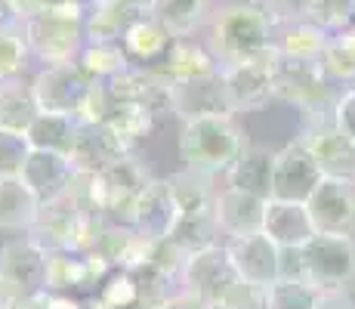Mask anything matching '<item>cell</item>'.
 <instances>
[{
    "label": "cell",
    "instance_id": "d590c367",
    "mask_svg": "<svg viewBox=\"0 0 355 309\" xmlns=\"http://www.w3.org/2000/svg\"><path fill=\"white\" fill-rule=\"evenodd\" d=\"M105 124L112 127V133L118 136V140L124 142L127 149H133L136 142L142 140V136L152 133L155 124H158V121H155L152 115L146 112V108H136V106H118V112H114Z\"/></svg>",
    "mask_w": 355,
    "mask_h": 309
},
{
    "label": "cell",
    "instance_id": "816d5d0a",
    "mask_svg": "<svg viewBox=\"0 0 355 309\" xmlns=\"http://www.w3.org/2000/svg\"><path fill=\"white\" fill-rule=\"evenodd\" d=\"M10 3H12V0H10Z\"/></svg>",
    "mask_w": 355,
    "mask_h": 309
},
{
    "label": "cell",
    "instance_id": "f5cc1de1",
    "mask_svg": "<svg viewBox=\"0 0 355 309\" xmlns=\"http://www.w3.org/2000/svg\"><path fill=\"white\" fill-rule=\"evenodd\" d=\"M90 3H93V0H90Z\"/></svg>",
    "mask_w": 355,
    "mask_h": 309
},
{
    "label": "cell",
    "instance_id": "f546056e",
    "mask_svg": "<svg viewBox=\"0 0 355 309\" xmlns=\"http://www.w3.org/2000/svg\"><path fill=\"white\" fill-rule=\"evenodd\" d=\"M78 130H80V118H74V115L40 112L25 136H28L31 149H40V152H56V155H68V158H71L74 142H78Z\"/></svg>",
    "mask_w": 355,
    "mask_h": 309
},
{
    "label": "cell",
    "instance_id": "83f0119b",
    "mask_svg": "<svg viewBox=\"0 0 355 309\" xmlns=\"http://www.w3.org/2000/svg\"><path fill=\"white\" fill-rule=\"evenodd\" d=\"M220 235L223 229H220V219H216V210L204 208V210H182L173 232H170V242L180 247L186 257H192V253H201L207 247H216Z\"/></svg>",
    "mask_w": 355,
    "mask_h": 309
},
{
    "label": "cell",
    "instance_id": "2e32d148",
    "mask_svg": "<svg viewBox=\"0 0 355 309\" xmlns=\"http://www.w3.org/2000/svg\"><path fill=\"white\" fill-rule=\"evenodd\" d=\"M176 219H180V204H176L170 183L152 180L148 189L139 195V201H136L130 226H133L142 238H148V242H164V238H170Z\"/></svg>",
    "mask_w": 355,
    "mask_h": 309
},
{
    "label": "cell",
    "instance_id": "d6986e66",
    "mask_svg": "<svg viewBox=\"0 0 355 309\" xmlns=\"http://www.w3.org/2000/svg\"><path fill=\"white\" fill-rule=\"evenodd\" d=\"M124 155H130V149L112 133L108 124L80 121L78 142H74V152H71L74 170H80V174H102V170L112 167Z\"/></svg>",
    "mask_w": 355,
    "mask_h": 309
},
{
    "label": "cell",
    "instance_id": "ba28073f",
    "mask_svg": "<svg viewBox=\"0 0 355 309\" xmlns=\"http://www.w3.org/2000/svg\"><path fill=\"white\" fill-rule=\"evenodd\" d=\"M220 74H223V84H226L232 115L257 112L269 99H275V47L257 59L223 68Z\"/></svg>",
    "mask_w": 355,
    "mask_h": 309
},
{
    "label": "cell",
    "instance_id": "8fae6325",
    "mask_svg": "<svg viewBox=\"0 0 355 309\" xmlns=\"http://www.w3.org/2000/svg\"><path fill=\"white\" fill-rule=\"evenodd\" d=\"M238 278L241 276H238L235 263H232L226 244H216V247H207V251H201V253H192V257L186 260V266H182V276H180L182 291L195 294V297H201L204 303H210V306L220 303Z\"/></svg>",
    "mask_w": 355,
    "mask_h": 309
},
{
    "label": "cell",
    "instance_id": "ab89813d",
    "mask_svg": "<svg viewBox=\"0 0 355 309\" xmlns=\"http://www.w3.org/2000/svg\"><path fill=\"white\" fill-rule=\"evenodd\" d=\"M263 6L275 19V25H288V22H300V19H309L315 0H263Z\"/></svg>",
    "mask_w": 355,
    "mask_h": 309
},
{
    "label": "cell",
    "instance_id": "836d02e7",
    "mask_svg": "<svg viewBox=\"0 0 355 309\" xmlns=\"http://www.w3.org/2000/svg\"><path fill=\"white\" fill-rule=\"evenodd\" d=\"M322 68L327 81H355V25L334 31L322 56Z\"/></svg>",
    "mask_w": 355,
    "mask_h": 309
},
{
    "label": "cell",
    "instance_id": "7402d4cb",
    "mask_svg": "<svg viewBox=\"0 0 355 309\" xmlns=\"http://www.w3.org/2000/svg\"><path fill=\"white\" fill-rule=\"evenodd\" d=\"M263 235H269L278 247H303V244H309L318 232H315V226H312V217H309L306 204L269 198Z\"/></svg>",
    "mask_w": 355,
    "mask_h": 309
},
{
    "label": "cell",
    "instance_id": "8d00e7d4",
    "mask_svg": "<svg viewBox=\"0 0 355 309\" xmlns=\"http://www.w3.org/2000/svg\"><path fill=\"white\" fill-rule=\"evenodd\" d=\"M28 56H31V50L22 34V22L0 31V81L22 78L25 65H28Z\"/></svg>",
    "mask_w": 355,
    "mask_h": 309
},
{
    "label": "cell",
    "instance_id": "ac0fdd59",
    "mask_svg": "<svg viewBox=\"0 0 355 309\" xmlns=\"http://www.w3.org/2000/svg\"><path fill=\"white\" fill-rule=\"evenodd\" d=\"M173 115L180 121L207 118V115H232L223 74L173 84Z\"/></svg>",
    "mask_w": 355,
    "mask_h": 309
},
{
    "label": "cell",
    "instance_id": "e575fe53",
    "mask_svg": "<svg viewBox=\"0 0 355 309\" xmlns=\"http://www.w3.org/2000/svg\"><path fill=\"white\" fill-rule=\"evenodd\" d=\"M322 291L303 278H278L269 287V309H315Z\"/></svg>",
    "mask_w": 355,
    "mask_h": 309
},
{
    "label": "cell",
    "instance_id": "6da1fadb",
    "mask_svg": "<svg viewBox=\"0 0 355 309\" xmlns=\"http://www.w3.org/2000/svg\"><path fill=\"white\" fill-rule=\"evenodd\" d=\"M207 47L220 68L257 59L275 47V19L254 0L220 6L207 22Z\"/></svg>",
    "mask_w": 355,
    "mask_h": 309
},
{
    "label": "cell",
    "instance_id": "4316f807",
    "mask_svg": "<svg viewBox=\"0 0 355 309\" xmlns=\"http://www.w3.org/2000/svg\"><path fill=\"white\" fill-rule=\"evenodd\" d=\"M331 31L324 25H318L315 19H300V22L275 25V50L282 56L293 59H318L322 62Z\"/></svg>",
    "mask_w": 355,
    "mask_h": 309
},
{
    "label": "cell",
    "instance_id": "3957f363",
    "mask_svg": "<svg viewBox=\"0 0 355 309\" xmlns=\"http://www.w3.org/2000/svg\"><path fill=\"white\" fill-rule=\"evenodd\" d=\"M87 10L90 3H71L59 10H44L22 19V34L28 40V50L44 65L59 62H78L80 50L87 47Z\"/></svg>",
    "mask_w": 355,
    "mask_h": 309
},
{
    "label": "cell",
    "instance_id": "1f68e13d",
    "mask_svg": "<svg viewBox=\"0 0 355 309\" xmlns=\"http://www.w3.org/2000/svg\"><path fill=\"white\" fill-rule=\"evenodd\" d=\"M78 65L84 68V74L93 84H108V81L127 74L133 68V59L127 56L121 40H96V44H87L80 50Z\"/></svg>",
    "mask_w": 355,
    "mask_h": 309
},
{
    "label": "cell",
    "instance_id": "d4e9b609",
    "mask_svg": "<svg viewBox=\"0 0 355 309\" xmlns=\"http://www.w3.org/2000/svg\"><path fill=\"white\" fill-rule=\"evenodd\" d=\"M40 198L31 192V185L22 176L0 180V229L3 232H28L37 223Z\"/></svg>",
    "mask_w": 355,
    "mask_h": 309
},
{
    "label": "cell",
    "instance_id": "484cf974",
    "mask_svg": "<svg viewBox=\"0 0 355 309\" xmlns=\"http://www.w3.org/2000/svg\"><path fill=\"white\" fill-rule=\"evenodd\" d=\"M148 12L173 37H192L214 16V0H152Z\"/></svg>",
    "mask_w": 355,
    "mask_h": 309
},
{
    "label": "cell",
    "instance_id": "bcb514c9",
    "mask_svg": "<svg viewBox=\"0 0 355 309\" xmlns=\"http://www.w3.org/2000/svg\"><path fill=\"white\" fill-rule=\"evenodd\" d=\"M19 22H22V19H19L16 6H12L10 0H0V31L12 28V25H19Z\"/></svg>",
    "mask_w": 355,
    "mask_h": 309
},
{
    "label": "cell",
    "instance_id": "7bdbcfd3",
    "mask_svg": "<svg viewBox=\"0 0 355 309\" xmlns=\"http://www.w3.org/2000/svg\"><path fill=\"white\" fill-rule=\"evenodd\" d=\"M158 309H214V306L204 303L201 297H195V294H189V291H176V294H170Z\"/></svg>",
    "mask_w": 355,
    "mask_h": 309
},
{
    "label": "cell",
    "instance_id": "603a6c76",
    "mask_svg": "<svg viewBox=\"0 0 355 309\" xmlns=\"http://www.w3.org/2000/svg\"><path fill=\"white\" fill-rule=\"evenodd\" d=\"M74 174H78V170H74L68 155L40 152V149H31L28 161H25V167H22V180L31 185V192L40 201H53V198L65 195Z\"/></svg>",
    "mask_w": 355,
    "mask_h": 309
},
{
    "label": "cell",
    "instance_id": "b9f144b4",
    "mask_svg": "<svg viewBox=\"0 0 355 309\" xmlns=\"http://www.w3.org/2000/svg\"><path fill=\"white\" fill-rule=\"evenodd\" d=\"M71 3H80V0H12L19 19H28V16H34V12L59 10V6H71Z\"/></svg>",
    "mask_w": 355,
    "mask_h": 309
},
{
    "label": "cell",
    "instance_id": "7dc6e473",
    "mask_svg": "<svg viewBox=\"0 0 355 309\" xmlns=\"http://www.w3.org/2000/svg\"><path fill=\"white\" fill-rule=\"evenodd\" d=\"M124 309H158V306H152V303H146V300H136V303H130Z\"/></svg>",
    "mask_w": 355,
    "mask_h": 309
},
{
    "label": "cell",
    "instance_id": "681fc988",
    "mask_svg": "<svg viewBox=\"0 0 355 309\" xmlns=\"http://www.w3.org/2000/svg\"><path fill=\"white\" fill-rule=\"evenodd\" d=\"M349 16H352V25H355V0H349Z\"/></svg>",
    "mask_w": 355,
    "mask_h": 309
},
{
    "label": "cell",
    "instance_id": "9a60e30c",
    "mask_svg": "<svg viewBox=\"0 0 355 309\" xmlns=\"http://www.w3.org/2000/svg\"><path fill=\"white\" fill-rule=\"evenodd\" d=\"M229 257L235 263L238 276L254 285L272 287L282 278V247L272 242L269 235H244V238H232L226 244Z\"/></svg>",
    "mask_w": 355,
    "mask_h": 309
},
{
    "label": "cell",
    "instance_id": "277c9868",
    "mask_svg": "<svg viewBox=\"0 0 355 309\" xmlns=\"http://www.w3.org/2000/svg\"><path fill=\"white\" fill-rule=\"evenodd\" d=\"M303 281L322 294L355 291V238L352 235H315L300 247Z\"/></svg>",
    "mask_w": 355,
    "mask_h": 309
},
{
    "label": "cell",
    "instance_id": "44dd1931",
    "mask_svg": "<svg viewBox=\"0 0 355 309\" xmlns=\"http://www.w3.org/2000/svg\"><path fill=\"white\" fill-rule=\"evenodd\" d=\"M148 16V3L142 0H93L87 10V44L96 40H124L130 25Z\"/></svg>",
    "mask_w": 355,
    "mask_h": 309
},
{
    "label": "cell",
    "instance_id": "4fadbf2b",
    "mask_svg": "<svg viewBox=\"0 0 355 309\" xmlns=\"http://www.w3.org/2000/svg\"><path fill=\"white\" fill-rule=\"evenodd\" d=\"M322 180H324L322 167H318L315 158L309 155V149H306L300 140L288 142L284 149L275 152V183H272V198H278V201L306 204Z\"/></svg>",
    "mask_w": 355,
    "mask_h": 309
},
{
    "label": "cell",
    "instance_id": "d6a6232c",
    "mask_svg": "<svg viewBox=\"0 0 355 309\" xmlns=\"http://www.w3.org/2000/svg\"><path fill=\"white\" fill-rule=\"evenodd\" d=\"M167 183H170V189H173L176 204H180V214L182 210L214 208L216 195H220V192H214V180L195 174V170H180V174L167 176Z\"/></svg>",
    "mask_w": 355,
    "mask_h": 309
},
{
    "label": "cell",
    "instance_id": "60d3db41",
    "mask_svg": "<svg viewBox=\"0 0 355 309\" xmlns=\"http://www.w3.org/2000/svg\"><path fill=\"white\" fill-rule=\"evenodd\" d=\"M331 115H334V124L343 130V136H349V140L355 142V87L343 90L337 99H334Z\"/></svg>",
    "mask_w": 355,
    "mask_h": 309
},
{
    "label": "cell",
    "instance_id": "f35d334b",
    "mask_svg": "<svg viewBox=\"0 0 355 309\" xmlns=\"http://www.w3.org/2000/svg\"><path fill=\"white\" fill-rule=\"evenodd\" d=\"M214 309H269V287L238 278Z\"/></svg>",
    "mask_w": 355,
    "mask_h": 309
},
{
    "label": "cell",
    "instance_id": "c3c4849f",
    "mask_svg": "<svg viewBox=\"0 0 355 309\" xmlns=\"http://www.w3.org/2000/svg\"><path fill=\"white\" fill-rule=\"evenodd\" d=\"M6 306V294H3V285H0V309Z\"/></svg>",
    "mask_w": 355,
    "mask_h": 309
},
{
    "label": "cell",
    "instance_id": "5b68a950",
    "mask_svg": "<svg viewBox=\"0 0 355 309\" xmlns=\"http://www.w3.org/2000/svg\"><path fill=\"white\" fill-rule=\"evenodd\" d=\"M275 99L291 102L309 115L331 108L337 96L331 93V81L318 59H293L275 50Z\"/></svg>",
    "mask_w": 355,
    "mask_h": 309
},
{
    "label": "cell",
    "instance_id": "f1b7e54d",
    "mask_svg": "<svg viewBox=\"0 0 355 309\" xmlns=\"http://www.w3.org/2000/svg\"><path fill=\"white\" fill-rule=\"evenodd\" d=\"M173 40H176L173 34H170L158 19L148 12V16H142L136 25H130V31L124 34L121 44H124L127 56L133 62H142V68H152L167 56V50H170Z\"/></svg>",
    "mask_w": 355,
    "mask_h": 309
},
{
    "label": "cell",
    "instance_id": "74e56055",
    "mask_svg": "<svg viewBox=\"0 0 355 309\" xmlns=\"http://www.w3.org/2000/svg\"><path fill=\"white\" fill-rule=\"evenodd\" d=\"M31 155V142L25 133L0 130V180L6 176H22V167Z\"/></svg>",
    "mask_w": 355,
    "mask_h": 309
},
{
    "label": "cell",
    "instance_id": "7c38bea8",
    "mask_svg": "<svg viewBox=\"0 0 355 309\" xmlns=\"http://www.w3.org/2000/svg\"><path fill=\"white\" fill-rule=\"evenodd\" d=\"M306 208L318 235H355V180L324 176Z\"/></svg>",
    "mask_w": 355,
    "mask_h": 309
},
{
    "label": "cell",
    "instance_id": "8992f818",
    "mask_svg": "<svg viewBox=\"0 0 355 309\" xmlns=\"http://www.w3.org/2000/svg\"><path fill=\"white\" fill-rule=\"evenodd\" d=\"M331 108L306 115V124L297 140L309 149V155L315 158V164L322 167L324 176L355 180V142L349 136H343V130L334 124Z\"/></svg>",
    "mask_w": 355,
    "mask_h": 309
},
{
    "label": "cell",
    "instance_id": "9c48e42d",
    "mask_svg": "<svg viewBox=\"0 0 355 309\" xmlns=\"http://www.w3.org/2000/svg\"><path fill=\"white\" fill-rule=\"evenodd\" d=\"M0 285L6 303L46 291V251L28 235L0 247Z\"/></svg>",
    "mask_w": 355,
    "mask_h": 309
},
{
    "label": "cell",
    "instance_id": "7a4b0ae2",
    "mask_svg": "<svg viewBox=\"0 0 355 309\" xmlns=\"http://www.w3.org/2000/svg\"><path fill=\"white\" fill-rule=\"evenodd\" d=\"M248 149V136L238 127L235 115H207V118L182 121L180 130V158L186 170L201 176H226L232 164Z\"/></svg>",
    "mask_w": 355,
    "mask_h": 309
},
{
    "label": "cell",
    "instance_id": "4dcf8cb0",
    "mask_svg": "<svg viewBox=\"0 0 355 309\" xmlns=\"http://www.w3.org/2000/svg\"><path fill=\"white\" fill-rule=\"evenodd\" d=\"M37 115H40V106L34 99L31 84H25L22 78L0 81V130L28 133V127Z\"/></svg>",
    "mask_w": 355,
    "mask_h": 309
},
{
    "label": "cell",
    "instance_id": "f907efd6",
    "mask_svg": "<svg viewBox=\"0 0 355 309\" xmlns=\"http://www.w3.org/2000/svg\"><path fill=\"white\" fill-rule=\"evenodd\" d=\"M142 3H152V0H142Z\"/></svg>",
    "mask_w": 355,
    "mask_h": 309
},
{
    "label": "cell",
    "instance_id": "ee69618b",
    "mask_svg": "<svg viewBox=\"0 0 355 309\" xmlns=\"http://www.w3.org/2000/svg\"><path fill=\"white\" fill-rule=\"evenodd\" d=\"M3 309H53V300H50V291H40V294H31V297H16Z\"/></svg>",
    "mask_w": 355,
    "mask_h": 309
},
{
    "label": "cell",
    "instance_id": "e0dca14e",
    "mask_svg": "<svg viewBox=\"0 0 355 309\" xmlns=\"http://www.w3.org/2000/svg\"><path fill=\"white\" fill-rule=\"evenodd\" d=\"M266 198L250 195L241 189H223L216 195V219H220L223 235L229 238H244V235H259L266 223Z\"/></svg>",
    "mask_w": 355,
    "mask_h": 309
},
{
    "label": "cell",
    "instance_id": "5bb4252c",
    "mask_svg": "<svg viewBox=\"0 0 355 309\" xmlns=\"http://www.w3.org/2000/svg\"><path fill=\"white\" fill-rule=\"evenodd\" d=\"M28 238L37 242L46 253L80 251V210L68 195L40 204L37 223L28 229Z\"/></svg>",
    "mask_w": 355,
    "mask_h": 309
},
{
    "label": "cell",
    "instance_id": "ffe728a7",
    "mask_svg": "<svg viewBox=\"0 0 355 309\" xmlns=\"http://www.w3.org/2000/svg\"><path fill=\"white\" fill-rule=\"evenodd\" d=\"M155 72H161L170 84H180V81H198V78H210V74H220V62L210 53L207 44L195 37H176L170 44L167 56L158 65H152Z\"/></svg>",
    "mask_w": 355,
    "mask_h": 309
},
{
    "label": "cell",
    "instance_id": "30bf717a",
    "mask_svg": "<svg viewBox=\"0 0 355 309\" xmlns=\"http://www.w3.org/2000/svg\"><path fill=\"white\" fill-rule=\"evenodd\" d=\"M99 183V198H102V210L108 214L112 223H127L136 210L139 195L148 189L152 176L148 170L136 161L133 155H124L121 161H114L112 167H105L102 174H96Z\"/></svg>",
    "mask_w": 355,
    "mask_h": 309
},
{
    "label": "cell",
    "instance_id": "f6af8a7d",
    "mask_svg": "<svg viewBox=\"0 0 355 309\" xmlns=\"http://www.w3.org/2000/svg\"><path fill=\"white\" fill-rule=\"evenodd\" d=\"M315 309H355V300L349 294H322Z\"/></svg>",
    "mask_w": 355,
    "mask_h": 309
},
{
    "label": "cell",
    "instance_id": "cb8c5ba5",
    "mask_svg": "<svg viewBox=\"0 0 355 309\" xmlns=\"http://www.w3.org/2000/svg\"><path fill=\"white\" fill-rule=\"evenodd\" d=\"M272 183H275V152L266 146H250L241 152L232 170L226 174V189H241L250 195H259L269 201Z\"/></svg>",
    "mask_w": 355,
    "mask_h": 309
},
{
    "label": "cell",
    "instance_id": "52a82bcc",
    "mask_svg": "<svg viewBox=\"0 0 355 309\" xmlns=\"http://www.w3.org/2000/svg\"><path fill=\"white\" fill-rule=\"evenodd\" d=\"M90 87L93 81L87 78L78 62L44 65L31 81V90L40 112L74 115V118H80V108H84L87 96H90Z\"/></svg>",
    "mask_w": 355,
    "mask_h": 309
}]
</instances>
